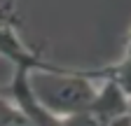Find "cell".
Masks as SVG:
<instances>
[{
  "label": "cell",
  "instance_id": "cell-1",
  "mask_svg": "<svg viewBox=\"0 0 131 126\" xmlns=\"http://www.w3.org/2000/svg\"><path fill=\"white\" fill-rule=\"evenodd\" d=\"M30 86L38 103L56 119L87 112L96 98L94 82L70 66H63L59 72H30Z\"/></svg>",
  "mask_w": 131,
  "mask_h": 126
},
{
  "label": "cell",
  "instance_id": "cell-2",
  "mask_svg": "<svg viewBox=\"0 0 131 126\" xmlns=\"http://www.w3.org/2000/svg\"><path fill=\"white\" fill-rule=\"evenodd\" d=\"M3 93L26 115V119L33 126H61V119H56L52 112H47L38 103L33 86H30V70L28 68H14L12 82L7 86H3Z\"/></svg>",
  "mask_w": 131,
  "mask_h": 126
},
{
  "label": "cell",
  "instance_id": "cell-3",
  "mask_svg": "<svg viewBox=\"0 0 131 126\" xmlns=\"http://www.w3.org/2000/svg\"><path fill=\"white\" fill-rule=\"evenodd\" d=\"M89 112L105 126L112 119L129 115V98L124 96V91L117 84L103 80V86L96 89V98H94V103L89 107Z\"/></svg>",
  "mask_w": 131,
  "mask_h": 126
},
{
  "label": "cell",
  "instance_id": "cell-4",
  "mask_svg": "<svg viewBox=\"0 0 131 126\" xmlns=\"http://www.w3.org/2000/svg\"><path fill=\"white\" fill-rule=\"evenodd\" d=\"M80 70L91 82L108 80L112 84H117L124 91V96L131 100V54H124L117 63H110V66H105V68H80Z\"/></svg>",
  "mask_w": 131,
  "mask_h": 126
},
{
  "label": "cell",
  "instance_id": "cell-5",
  "mask_svg": "<svg viewBox=\"0 0 131 126\" xmlns=\"http://www.w3.org/2000/svg\"><path fill=\"white\" fill-rule=\"evenodd\" d=\"M0 126H33L26 115L3 93V86H0Z\"/></svg>",
  "mask_w": 131,
  "mask_h": 126
},
{
  "label": "cell",
  "instance_id": "cell-6",
  "mask_svg": "<svg viewBox=\"0 0 131 126\" xmlns=\"http://www.w3.org/2000/svg\"><path fill=\"white\" fill-rule=\"evenodd\" d=\"M9 26H16V14H14L12 5H3L0 7V30L9 28Z\"/></svg>",
  "mask_w": 131,
  "mask_h": 126
},
{
  "label": "cell",
  "instance_id": "cell-7",
  "mask_svg": "<svg viewBox=\"0 0 131 126\" xmlns=\"http://www.w3.org/2000/svg\"><path fill=\"white\" fill-rule=\"evenodd\" d=\"M105 126H131V115H124V117H117V119H112L110 124Z\"/></svg>",
  "mask_w": 131,
  "mask_h": 126
},
{
  "label": "cell",
  "instance_id": "cell-8",
  "mask_svg": "<svg viewBox=\"0 0 131 126\" xmlns=\"http://www.w3.org/2000/svg\"><path fill=\"white\" fill-rule=\"evenodd\" d=\"M124 54H131V33H129V37H126V52Z\"/></svg>",
  "mask_w": 131,
  "mask_h": 126
},
{
  "label": "cell",
  "instance_id": "cell-9",
  "mask_svg": "<svg viewBox=\"0 0 131 126\" xmlns=\"http://www.w3.org/2000/svg\"><path fill=\"white\" fill-rule=\"evenodd\" d=\"M129 115H131V100H129Z\"/></svg>",
  "mask_w": 131,
  "mask_h": 126
}]
</instances>
